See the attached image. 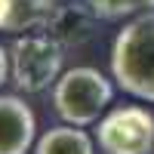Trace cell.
Wrapping results in <instances>:
<instances>
[{
    "mask_svg": "<svg viewBox=\"0 0 154 154\" xmlns=\"http://www.w3.org/2000/svg\"><path fill=\"white\" fill-rule=\"evenodd\" d=\"M62 68H65V46L46 31H25L9 46V80L28 96L56 86Z\"/></svg>",
    "mask_w": 154,
    "mask_h": 154,
    "instance_id": "3",
    "label": "cell"
},
{
    "mask_svg": "<svg viewBox=\"0 0 154 154\" xmlns=\"http://www.w3.org/2000/svg\"><path fill=\"white\" fill-rule=\"evenodd\" d=\"M114 86L99 68L77 65L62 71V77L53 86V108L65 123L89 126L102 120V111L111 105Z\"/></svg>",
    "mask_w": 154,
    "mask_h": 154,
    "instance_id": "2",
    "label": "cell"
},
{
    "mask_svg": "<svg viewBox=\"0 0 154 154\" xmlns=\"http://www.w3.org/2000/svg\"><path fill=\"white\" fill-rule=\"evenodd\" d=\"M96 142L102 154H151L154 114L142 105H117L99 120Z\"/></svg>",
    "mask_w": 154,
    "mask_h": 154,
    "instance_id": "4",
    "label": "cell"
},
{
    "mask_svg": "<svg viewBox=\"0 0 154 154\" xmlns=\"http://www.w3.org/2000/svg\"><path fill=\"white\" fill-rule=\"evenodd\" d=\"M93 12L102 22H117V19H133L139 12L154 9V0H86Z\"/></svg>",
    "mask_w": 154,
    "mask_h": 154,
    "instance_id": "9",
    "label": "cell"
},
{
    "mask_svg": "<svg viewBox=\"0 0 154 154\" xmlns=\"http://www.w3.org/2000/svg\"><path fill=\"white\" fill-rule=\"evenodd\" d=\"M102 19L93 12V6H89L86 0L83 3L80 0H65V3L53 6L43 31L49 37H56L65 49H80L83 43H89L96 37V25Z\"/></svg>",
    "mask_w": 154,
    "mask_h": 154,
    "instance_id": "5",
    "label": "cell"
},
{
    "mask_svg": "<svg viewBox=\"0 0 154 154\" xmlns=\"http://www.w3.org/2000/svg\"><path fill=\"white\" fill-rule=\"evenodd\" d=\"M34 154H96V142L86 130L74 123H59L37 139Z\"/></svg>",
    "mask_w": 154,
    "mask_h": 154,
    "instance_id": "8",
    "label": "cell"
},
{
    "mask_svg": "<svg viewBox=\"0 0 154 154\" xmlns=\"http://www.w3.org/2000/svg\"><path fill=\"white\" fill-rule=\"evenodd\" d=\"M37 136V117L22 96L0 93V154H28Z\"/></svg>",
    "mask_w": 154,
    "mask_h": 154,
    "instance_id": "6",
    "label": "cell"
},
{
    "mask_svg": "<svg viewBox=\"0 0 154 154\" xmlns=\"http://www.w3.org/2000/svg\"><path fill=\"white\" fill-rule=\"evenodd\" d=\"M111 74L133 99L154 102V9L123 25L111 46Z\"/></svg>",
    "mask_w": 154,
    "mask_h": 154,
    "instance_id": "1",
    "label": "cell"
},
{
    "mask_svg": "<svg viewBox=\"0 0 154 154\" xmlns=\"http://www.w3.org/2000/svg\"><path fill=\"white\" fill-rule=\"evenodd\" d=\"M9 80V49L0 43V86Z\"/></svg>",
    "mask_w": 154,
    "mask_h": 154,
    "instance_id": "10",
    "label": "cell"
},
{
    "mask_svg": "<svg viewBox=\"0 0 154 154\" xmlns=\"http://www.w3.org/2000/svg\"><path fill=\"white\" fill-rule=\"evenodd\" d=\"M53 6L49 0H0V31H43Z\"/></svg>",
    "mask_w": 154,
    "mask_h": 154,
    "instance_id": "7",
    "label": "cell"
},
{
    "mask_svg": "<svg viewBox=\"0 0 154 154\" xmlns=\"http://www.w3.org/2000/svg\"><path fill=\"white\" fill-rule=\"evenodd\" d=\"M49 3H65V0H49Z\"/></svg>",
    "mask_w": 154,
    "mask_h": 154,
    "instance_id": "11",
    "label": "cell"
}]
</instances>
